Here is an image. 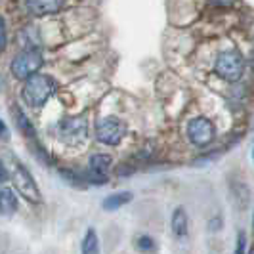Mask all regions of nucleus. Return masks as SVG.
Wrapping results in <instances>:
<instances>
[{"instance_id":"412c9836","label":"nucleus","mask_w":254,"mask_h":254,"mask_svg":"<svg viewBox=\"0 0 254 254\" xmlns=\"http://www.w3.org/2000/svg\"><path fill=\"white\" fill-rule=\"evenodd\" d=\"M253 159H254V143H253Z\"/></svg>"},{"instance_id":"9d476101","label":"nucleus","mask_w":254,"mask_h":254,"mask_svg":"<svg viewBox=\"0 0 254 254\" xmlns=\"http://www.w3.org/2000/svg\"><path fill=\"white\" fill-rule=\"evenodd\" d=\"M170 226H172V233H174L176 239L184 241L188 237V233H190V218H188L186 210L182 206L172 212V224Z\"/></svg>"},{"instance_id":"f3484780","label":"nucleus","mask_w":254,"mask_h":254,"mask_svg":"<svg viewBox=\"0 0 254 254\" xmlns=\"http://www.w3.org/2000/svg\"><path fill=\"white\" fill-rule=\"evenodd\" d=\"M0 138L2 140H8L10 138V132H8V127H6L4 121H0Z\"/></svg>"},{"instance_id":"20e7f679","label":"nucleus","mask_w":254,"mask_h":254,"mask_svg":"<svg viewBox=\"0 0 254 254\" xmlns=\"http://www.w3.org/2000/svg\"><path fill=\"white\" fill-rule=\"evenodd\" d=\"M12 178L13 184H15V190L19 191L29 203H40L42 201L35 178L31 176V172L17 159L12 161Z\"/></svg>"},{"instance_id":"f257e3e1","label":"nucleus","mask_w":254,"mask_h":254,"mask_svg":"<svg viewBox=\"0 0 254 254\" xmlns=\"http://www.w3.org/2000/svg\"><path fill=\"white\" fill-rule=\"evenodd\" d=\"M56 92V80L48 75H33L29 76L23 84L21 96L27 105L31 107H40L50 100Z\"/></svg>"},{"instance_id":"6e6552de","label":"nucleus","mask_w":254,"mask_h":254,"mask_svg":"<svg viewBox=\"0 0 254 254\" xmlns=\"http://www.w3.org/2000/svg\"><path fill=\"white\" fill-rule=\"evenodd\" d=\"M113 165V159L105 153H94L88 161V168H90V176H92V182L96 184H103L105 182V176L109 172V168Z\"/></svg>"},{"instance_id":"9b49d317","label":"nucleus","mask_w":254,"mask_h":254,"mask_svg":"<svg viewBox=\"0 0 254 254\" xmlns=\"http://www.w3.org/2000/svg\"><path fill=\"white\" fill-rule=\"evenodd\" d=\"M17 210V197L10 188H0V214L10 216Z\"/></svg>"},{"instance_id":"1a4fd4ad","label":"nucleus","mask_w":254,"mask_h":254,"mask_svg":"<svg viewBox=\"0 0 254 254\" xmlns=\"http://www.w3.org/2000/svg\"><path fill=\"white\" fill-rule=\"evenodd\" d=\"M25 4L33 15H50L62 10L64 0H25Z\"/></svg>"},{"instance_id":"a211bd4d","label":"nucleus","mask_w":254,"mask_h":254,"mask_svg":"<svg viewBox=\"0 0 254 254\" xmlns=\"http://www.w3.org/2000/svg\"><path fill=\"white\" fill-rule=\"evenodd\" d=\"M214 6H231L235 0H210Z\"/></svg>"},{"instance_id":"423d86ee","label":"nucleus","mask_w":254,"mask_h":254,"mask_svg":"<svg viewBox=\"0 0 254 254\" xmlns=\"http://www.w3.org/2000/svg\"><path fill=\"white\" fill-rule=\"evenodd\" d=\"M216 136V128L212 125L210 119L206 117H195L188 123V138L193 145L197 147H204L208 143H212Z\"/></svg>"},{"instance_id":"4468645a","label":"nucleus","mask_w":254,"mask_h":254,"mask_svg":"<svg viewBox=\"0 0 254 254\" xmlns=\"http://www.w3.org/2000/svg\"><path fill=\"white\" fill-rule=\"evenodd\" d=\"M13 119H15V123H17L19 130L25 134L27 138H33V140H37V132H35V127H33V123L27 119L25 113H23L19 107H15V109H13Z\"/></svg>"},{"instance_id":"6ab92c4d","label":"nucleus","mask_w":254,"mask_h":254,"mask_svg":"<svg viewBox=\"0 0 254 254\" xmlns=\"http://www.w3.org/2000/svg\"><path fill=\"white\" fill-rule=\"evenodd\" d=\"M4 180H8V172H6V168L0 165V182H4Z\"/></svg>"},{"instance_id":"39448f33","label":"nucleus","mask_w":254,"mask_h":254,"mask_svg":"<svg viewBox=\"0 0 254 254\" xmlns=\"http://www.w3.org/2000/svg\"><path fill=\"white\" fill-rule=\"evenodd\" d=\"M127 136V125L117 117H103L96 125V138L105 145H119Z\"/></svg>"},{"instance_id":"7ed1b4c3","label":"nucleus","mask_w":254,"mask_h":254,"mask_svg":"<svg viewBox=\"0 0 254 254\" xmlns=\"http://www.w3.org/2000/svg\"><path fill=\"white\" fill-rule=\"evenodd\" d=\"M44 65V56L37 48H27L21 54H17L12 62V73L21 80H27L29 76L37 75L38 69Z\"/></svg>"},{"instance_id":"0eeeda50","label":"nucleus","mask_w":254,"mask_h":254,"mask_svg":"<svg viewBox=\"0 0 254 254\" xmlns=\"http://www.w3.org/2000/svg\"><path fill=\"white\" fill-rule=\"evenodd\" d=\"M60 138L67 143H80L88 134V125L84 117H67L64 121H60Z\"/></svg>"},{"instance_id":"ddd939ff","label":"nucleus","mask_w":254,"mask_h":254,"mask_svg":"<svg viewBox=\"0 0 254 254\" xmlns=\"http://www.w3.org/2000/svg\"><path fill=\"white\" fill-rule=\"evenodd\" d=\"M80 253L82 254H100V239H98V233L96 229L90 228L82 239V245H80Z\"/></svg>"},{"instance_id":"dca6fc26","label":"nucleus","mask_w":254,"mask_h":254,"mask_svg":"<svg viewBox=\"0 0 254 254\" xmlns=\"http://www.w3.org/2000/svg\"><path fill=\"white\" fill-rule=\"evenodd\" d=\"M6 46H8V35H6V21H4V17L0 15V52L6 50Z\"/></svg>"},{"instance_id":"4be33fe9","label":"nucleus","mask_w":254,"mask_h":254,"mask_svg":"<svg viewBox=\"0 0 254 254\" xmlns=\"http://www.w3.org/2000/svg\"><path fill=\"white\" fill-rule=\"evenodd\" d=\"M253 222H254V220H253ZM253 226H254V224H253Z\"/></svg>"},{"instance_id":"f8f14e48","label":"nucleus","mask_w":254,"mask_h":254,"mask_svg":"<svg viewBox=\"0 0 254 254\" xmlns=\"http://www.w3.org/2000/svg\"><path fill=\"white\" fill-rule=\"evenodd\" d=\"M132 193L130 191H119V193H113V195H109V197H105L103 199V203H102V206H103V210H119L121 206H125L127 203H130L132 201Z\"/></svg>"},{"instance_id":"aec40b11","label":"nucleus","mask_w":254,"mask_h":254,"mask_svg":"<svg viewBox=\"0 0 254 254\" xmlns=\"http://www.w3.org/2000/svg\"><path fill=\"white\" fill-rule=\"evenodd\" d=\"M249 253H251V254H254V245H253V247H251V251H249Z\"/></svg>"},{"instance_id":"2eb2a0df","label":"nucleus","mask_w":254,"mask_h":254,"mask_svg":"<svg viewBox=\"0 0 254 254\" xmlns=\"http://www.w3.org/2000/svg\"><path fill=\"white\" fill-rule=\"evenodd\" d=\"M134 245H136V249L140 253H145V254H153L157 251V243H155V239H153L151 235H140Z\"/></svg>"},{"instance_id":"f03ea898","label":"nucleus","mask_w":254,"mask_h":254,"mask_svg":"<svg viewBox=\"0 0 254 254\" xmlns=\"http://www.w3.org/2000/svg\"><path fill=\"white\" fill-rule=\"evenodd\" d=\"M214 71L220 78L228 80V82H235L239 80L245 73V58L239 50H224L218 54L216 64H214Z\"/></svg>"}]
</instances>
